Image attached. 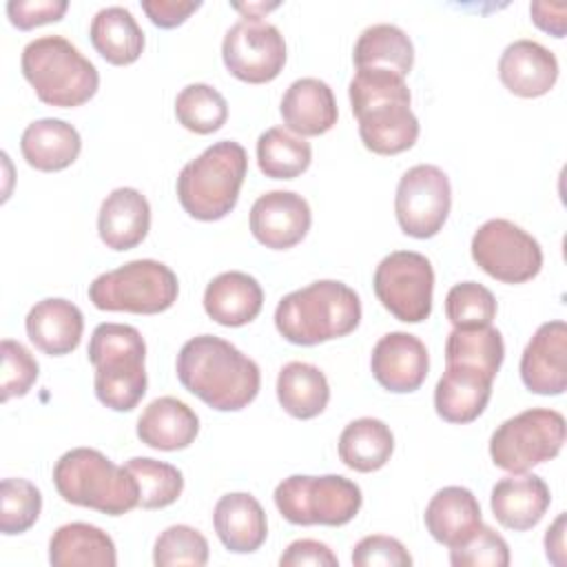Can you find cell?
Listing matches in <instances>:
<instances>
[{"label":"cell","instance_id":"6da1fadb","mask_svg":"<svg viewBox=\"0 0 567 567\" xmlns=\"http://www.w3.org/2000/svg\"><path fill=\"white\" fill-rule=\"evenodd\" d=\"M175 372L190 394L217 412L244 410L261 388L259 365L215 334L188 339L177 352Z\"/></svg>","mask_w":567,"mask_h":567},{"label":"cell","instance_id":"7a4b0ae2","mask_svg":"<svg viewBox=\"0 0 567 567\" xmlns=\"http://www.w3.org/2000/svg\"><path fill=\"white\" fill-rule=\"evenodd\" d=\"M363 146L377 155H399L419 140V120L410 109L405 78L383 69H359L348 86Z\"/></svg>","mask_w":567,"mask_h":567},{"label":"cell","instance_id":"3957f363","mask_svg":"<svg viewBox=\"0 0 567 567\" xmlns=\"http://www.w3.org/2000/svg\"><path fill=\"white\" fill-rule=\"evenodd\" d=\"M361 299L343 281L319 279L288 292L275 308L277 332L295 346H317L359 328Z\"/></svg>","mask_w":567,"mask_h":567},{"label":"cell","instance_id":"277c9868","mask_svg":"<svg viewBox=\"0 0 567 567\" xmlns=\"http://www.w3.org/2000/svg\"><path fill=\"white\" fill-rule=\"evenodd\" d=\"M53 485L66 503L106 516H122L140 507V487L128 467L115 465L93 447L64 452L53 465Z\"/></svg>","mask_w":567,"mask_h":567},{"label":"cell","instance_id":"5b68a950","mask_svg":"<svg viewBox=\"0 0 567 567\" xmlns=\"http://www.w3.org/2000/svg\"><path fill=\"white\" fill-rule=\"evenodd\" d=\"M89 361L95 368L93 388L102 405L113 412H131L146 394V343L137 328L126 323H100L89 341Z\"/></svg>","mask_w":567,"mask_h":567},{"label":"cell","instance_id":"8992f818","mask_svg":"<svg viewBox=\"0 0 567 567\" xmlns=\"http://www.w3.org/2000/svg\"><path fill=\"white\" fill-rule=\"evenodd\" d=\"M246 173V148L233 140L215 142L182 166L175 184L177 199L193 219L217 221L237 206Z\"/></svg>","mask_w":567,"mask_h":567},{"label":"cell","instance_id":"52a82bcc","mask_svg":"<svg viewBox=\"0 0 567 567\" xmlns=\"http://www.w3.org/2000/svg\"><path fill=\"white\" fill-rule=\"evenodd\" d=\"M20 66L38 100L49 106H82L100 86L95 64L62 35H42L31 40L22 49Z\"/></svg>","mask_w":567,"mask_h":567},{"label":"cell","instance_id":"ba28073f","mask_svg":"<svg viewBox=\"0 0 567 567\" xmlns=\"http://www.w3.org/2000/svg\"><path fill=\"white\" fill-rule=\"evenodd\" d=\"M177 295V275L157 259H133L89 284L91 303L109 312L157 315L168 310Z\"/></svg>","mask_w":567,"mask_h":567},{"label":"cell","instance_id":"9c48e42d","mask_svg":"<svg viewBox=\"0 0 567 567\" xmlns=\"http://www.w3.org/2000/svg\"><path fill=\"white\" fill-rule=\"evenodd\" d=\"M272 498L288 523L328 527L350 523L363 503L361 487L341 474H292L275 487Z\"/></svg>","mask_w":567,"mask_h":567},{"label":"cell","instance_id":"30bf717a","mask_svg":"<svg viewBox=\"0 0 567 567\" xmlns=\"http://www.w3.org/2000/svg\"><path fill=\"white\" fill-rule=\"evenodd\" d=\"M565 445V416L549 408H532L503 421L489 436V456L496 467L523 474L551 461Z\"/></svg>","mask_w":567,"mask_h":567},{"label":"cell","instance_id":"8fae6325","mask_svg":"<svg viewBox=\"0 0 567 567\" xmlns=\"http://www.w3.org/2000/svg\"><path fill=\"white\" fill-rule=\"evenodd\" d=\"M372 288L381 306L394 319L421 323L432 312L434 268L421 252L394 250L379 261Z\"/></svg>","mask_w":567,"mask_h":567},{"label":"cell","instance_id":"7c38bea8","mask_svg":"<svg viewBox=\"0 0 567 567\" xmlns=\"http://www.w3.org/2000/svg\"><path fill=\"white\" fill-rule=\"evenodd\" d=\"M474 264L503 284H525L543 268L540 244L509 219H487L470 244Z\"/></svg>","mask_w":567,"mask_h":567},{"label":"cell","instance_id":"4fadbf2b","mask_svg":"<svg viewBox=\"0 0 567 567\" xmlns=\"http://www.w3.org/2000/svg\"><path fill=\"white\" fill-rule=\"evenodd\" d=\"M452 208L450 177L434 164H416L408 168L394 195V213L399 228L414 239L439 235Z\"/></svg>","mask_w":567,"mask_h":567},{"label":"cell","instance_id":"5bb4252c","mask_svg":"<svg viewBox=\"0 0 567 567\" xmlns=\"http://www.w3.org/2000/svg\"><path fill=\"white\" fill-rule=\"evenodd\" d=\"M221 58L237 80L266 84L284 71L286 40L275 24L261 18H241L224 35Z\"/></svg>","mask_w":567,"mask_h":567},{"label":"cell","instance_id":"9a60e30c","mask_svg":"<svg viewBox=\"0 0 567 567\" xmlns=\"http://www.w3.org/2000/svg\"><path fill=\"white\" fill-rule=\"evenodd\" d=\"M310 224V206L295 190L264 193L250 208V233L270 250H288L297 246L308 235Z\"/></svg>","mask_w":567,"mask_h":567},{"label":"cell","instance_id":"2e32d148","mask_svg":"<svg viewBox=\"0 0 567 567\" xmlns=\"http://www.w3.org/2000/svg\"><path fill=\"white\" fill-rule=\"evenodd\" d=\"M370 370L388 392L408 394L423 385L430 370V354L419 337L401 330L388 332L372 348Z\"/></svg>","mask_w":567,"mask_h":567},{"label":"cell","instance_id":"e0dca14e","mask_svg":"<svg viewBox=\"0 0 567 567\" xmlns=\"http://www.w3.org/2000/svg\"><path fill=\"white\" fill-rule=\"evenodd\" d=\"M525 388L540 396H558L567 388V323L563 319L538 326L520 357Z\"/></svg>","mask_w":567,"mask_h":567},{"label":"cell","instance_id":"ac0fdd59","mask_svg":"<svg viewBox=\"0 0 567 567\" xmlns=\"http://www.w3.org/2000/svg\"><path fill=\"white\" fill-rule=\"evenodd\" d=\"M498 78L503 86L518 97H540L549 93L558 80V60L536 40H514L501 53Z\"/></svg>","mask_w":567,"mask_h":567},{"label":"cell","instance_id":"d6986e66","mask_svg":"<svg viewBox=\"0 0 567 567\" xmlns=\"http://www.w3.org/2000/svg\"><path fill=\"white\" fill-rule=\"evenodd\" d=\"M551 494L538 474H512L492 487L489 507L494 518L514 532H527L540 523L549 509Z\"/></svg>","mask_w":567,"mask_h":567},{"label":"cell","instance_id":"ffe728a7","mask_svg":"<svg viewBox=\"0 0 567 567\" xmlns=\"http://www.w3.org/2000/svg\"><path fill=\"white\" fill-rule=\"evenodd\" d=\"M494 379L476 368L445 363V372L434 388V410L447 423L476 421L492 396Z\"/></svg>","mask_w":567,"mask_h":567},{"label":"cell","instance_id":"44dd1931","mask_svg":"<svg viewBox=\"0 0 567 567\" xmlns=\"http://www.w3.org/2000/svg\"><path fill=\"white\" fill-rule=\"evenodd\" d=\"M151 228V204L131 186L111 190L97 213V233L106 248L131 250L142 244Z\"/></svg>","mask_w":567,"mask_h":567},{"label":"cell","instance_id":"7402d4cb","mask_svg":"<svg viewBox=\"0 0 567 567\" xmlns=\"http://www.w3.org/2000/svg\"><path fill=\"white\" fill-rule=\"evenodd\" d=\"M279 113L286 128L299 137L323 135L337 124L339 117L334 93L319 78L295 80L281 97Z\"/></svg>","mask_w":567,"mask_h":567},{"label":"cell","instance_id":"603a6c76","mask_svg":"<svg viewBox=\"0 0 567 567\" xmlns=\"http://www.w3.org/2000/svg\"><path fill=\"white\" fill-rule=\"evenodd\" d=\"M24 328L31 343L40 352L49 357H64L80 346L84 317L82 310L69 299L47 297L29 310Z\"/></svg>","mask_w":567,"mask_h":567},{"label":"cell","instance_id":"cb8c5ba5","mask_svg":"<svg viewBox=\"0 0 567 567\" xmlns=\"http://www.w3.org/2000/svg\"><path fill=\"white\" fill-rule=\"evenodd\" d=\"M423 520L430 536L450 549L467 543L483 525L476 496L461 485H447L439 489L430 498Z\"/></svg>","mask_w":567,"mask_h":567},{"label":"cell","instance_id":"d4e9b609","mask_svg":"<svg viewBox=\"0 0 567 567\" xmlns=\"http://www.w3.org/2000/svg\"><path fill=\"white\" fill-rule=\"evenodd\" d=\"M213 525L221 545L233 554H252L268 536L266 512L248 492L224 494L215 503Z\"/></svg>","mask_w":567,"mask_h":567},{"label":"cell","instance_id":"484cf974","mask_svg":"<svg viewBox=\"0 0 567 567\" xmlns=\"http://www.w3.org/2000/svg\"><path fill=\"white\" fill-rule=\"evenodd\" d=\"M264 306L259 281L241 270H228L210 279L204 290L206 315L226 328H239L257 319Z\"/></svg>","mask_w":567,"mask_h":567},{"label":"cell","instance_id":"4316f807","mask_svg":"<svg viewBox=\"0 0 567 567\" xmlns=\"http://www.w3.org/2000/svg\"><path fill=\"white\" fill-rule=\"evenodd\" d=\"M199 434V416L175 396L151 401L137 419V439L162 452L188 447Z\"/></svg>","mask_w":567,"mask_h":567},{"label":"cell","instance_id":"83f0119b","mask_svg":"<svg viewBox=\"0 0 567 567\" xmlns=\"http://www.w3.org/2000/svg\"><path fill=\"white\" fill-rule=\"evenodd\" d=\"M20 151L31 168L55 173L69 168L78 159L82 151V137L69 122L58 117H42L22 131Z\"/></svg>","mask_w":567,"mask_h":567},{"label":"cell","instance_id":"f1b7e54d","mask_svg":"<svg viewBox=\"0 0 567 567\" xmlns=\"http://www.w3.org/2000/svg\"><path fill=\"white\" fill-rule=\"evenodd\" d=\"M49 563L53 567H115L113 538L89 523H66L51 534Z\"/></svg>","mask_w":567,"mask_h":567},{"label":"cell","instance_id":"f546056e","mask_svg":"<svg viewBox=\"0 0 567 567\" xmlns=\"http://www.w3.org/2000/svg\"><path fill=\"white\" fill-rule=\"evenodd\" d=\"M93 49L115 66L133 64L144 51V31L126 7L100 9L89 27Z\"/></svg>","mask_w":567,"mask_h":567},{"label":"cell","instance_id":"4dcf8cb0","mask_svg":"<svg viewBox=\"0 0 567 567\" xmlns=\"http://www.w3.org/2000/svg\"><path fill=\"white\" fill-rule=\"evenodd\" d=\"M352 62L359 69H383L405 78L414 64V44L396 24H372L354 42Z\"/></svg>","mask_w":567,"mask_h":567},{"label":"cell","instance_id":"1f68e13d","mask_svg":"<svg viewBox=\"0 0 567 567\" xmlns=\"http://www.w3.org/2000/svg\"><path fill=\"white\" fill-rule=\"evenodd\" d=\"M277 399L284 412L308 421L326 410L330 401V385L317 365L290 361L277 374Z\"/></svg>","mask_w":567,"mask_h":567},{"label":"cell","instance_id":"d6a6232c","mask_svg":"<svg viewBox=\"0 0 567 567\" xmlns=\"http://www.w3.org/2000/svg\"><path fill=\"white\" fill-rule=\"evenodd\" d=\"M392 452L394 434L381 419H354L339 434V458L354 472L368 474L381 470L390 461Z\"/></svg>","mask_w":567,"mask_h":567},{"label":"cell","instance_id":"836d02e7","mask_svg":"<svg viewBox=\"0 0 567 567\" xmlns=\"http://www.w3.org/2000/svg\"><path fill=\"white\" fill-rule=\"evenodd\" d=\"M505 359L503 334L492 326L454 328L445 341V363L476 368L492 379Z\"/></svg>","mask_w":567,"mask_h":567},{"label":"cell","instance_id":"e575fe53","mask_svg":"<svg viewBox=\"0 0 567 567\" xmlns=\"http://www.w3.org/2000/svg\"><path fill=\"white\" fill-rule=\"evenodd\" d=\"M310 162V144L281 126L264 131L257 140V164L270 179H295L308 171Z\"/></svg>","mask_w":567,"mask_h":567},{"label":"cell","instance_id":"d590c367","mask_svg":"<svg viewBox=\"0 0 567 567\" xmlns=\"http://www.w3.org/2000/svg\"><path fill=\"white\" fill-rule=\"evenodd\" d=\"M175 117L186 131L208 135L226 124L228 102L215 86L195 82L177 93Z\"/></svg>","mask_w":567,"mask_h":567},{"label":"cell","instance_id":"8d00e7d4","mask_svg":"<svg viewBox=\"0 0 567 567\" xmlns=\"http://www.w3.org/2000/svg\"><path fill=\"white\" fill-rule=\"evenodd\" d=\"M126 467L137 481L140 507L162 509L182 496L184 476L175 465L148 456H133Z\"/></svg>","mask_w":567,"mask_h":567},{"label":"cell","instance_id":"74e56055","mask_svg":"<svg viewBox=\"0 0 567 567\" xmlns=\"http://www.w3.org/2000/svg\"><path fill=\"white\" fill-rule=\"evenodd\" d=\"M42 512V494L27 478H2L0 485V532L4 536L24 534Z\"/></svg>","mask_w":567,"mask_h":567},{"label":"cell","instance_id":"f35d334b","mask_svg":"<svg viewBox=\"0 0 567 567\" xmlns=\"http://www.w3.org/2000/svg\"><path fill=\"white\" fill-rule=\"evenodd\" d=\"M496 310L492 290L476 281H461L445 295V317L454 328L492 326Z\"/></svg>","mask_w":567,"mask_h":567},{"label":"cell","instance_id":"ab89813d","mask_svg":"<svg viewBox=\"0 0 567 567\" xmlns=\"http://www.w3.org/2000/svg\"><path fill=\"white\" fill-rule=\"evenodd\" d=\"M153 563L157 567H204L208 563V540L190 525H171L155 538Z\"/></svg>","mask_w":567,"mask_h":567},{"label":"cell","instance_id":"60d3db41","mask_svg":"<svg viewBox=\"0 0 567 567\" xmlns=\"http://www.w3.org/2000/svg\"><path fill=\"white\" fill-rule=\"evenodd\" d=\"M2 374H0V399L7 403L13 396H24L38 381L40 365L33 354L13 339H2Z\"/></svg>","mask_w":567,"mask_h":567},{"label":"cell","instance_id":"b9f144b4","mask_svg":"<svg viewBox=\"0 0 567 567\" xmlns=\"http://www.w3.org/2000/svg\"><path fill=\"white\" fill-rule=\"evenodd\" d=\"M450 563L454 567H507L509 547L498 532L481 525L467 543L450 549Z\"/></svg>","mask_w":567,"mask_h":567},{"label":"cell","instance_id":"7bdbcfd3","mask_svg":"<svg viewBox=\"0 0 567 567\" xmlns=\"http://www.w3.org/2000/svg\"><path fill=\"white\" fill-rule=\"evenodd\" d=\"M352 565L354 567H410L412 556L401 540L385 534H372L361 538L354 545Z\"/></svg>","mask_w":567,"mask_h":567},{"label":"cell","instance_id":"ee69618b","mask_svg":"<svg viewBox=\"0 0 567 567\" xmlns=\"http://www.w3.org/2000/svg\"><path fill=\"white\" fill-rule=\"evenodd\" d=\"M66 9H69L66 0H9L7 2L9 22L20 31L58 22L66 13Z\"/></svg>","mask_w":567,"mask_h":567},{"label":"cell","instance_id":"f6af8a7d","mask_svg":"<svg viewBox=\"0 0 567 567\" xmlns=\"http://www.w3.org/2000/svg\"><path fill=\"white\" fill-rule=\"evenodd\" d=\"M281 567H337L339 558L334 551L319 540L312 538H299L286 547V551L279 558Z\"/></svg>","mask_w":567,"mask_h":567},{"label":"cell","instance_id":"bcb514c9","mask_svg":"<svg viewBox=\"0 0 567 567\" xmlns=\"http://www.w3.org/2000/svg\"><path fill=\"white\" fill-rule=\"evenodd\" d=\"M202 2L193 0H142V11L159 29H175L195 13Z\"/></svg>","mask_w":567,"mask_h":567},{"label":"cell","instance_id":"7dc6e473","mask_svg":"<svg viewBox=\"0 0 567 567\" xmlns=\"http://www.w3.org/2000/svg\"><path fill=\"white\" fill-rule=\"evenodd\" d=\"M529 16H532V22L540 31H545L554 38H565V29H567V4L565 2H532Z\"/></svg>","mask_w":567,"mask_h":567},{"label":"cell","instance_id":"c3c4849f","mask_svg":"<svg viewBox=\"0 0 567 567\" xmlns=\"http://www.w3.org/2000/svg\"><path fill=\"white\" fill-rule=\"evenodd\" d=\"M545 554L549 563L565 565V512L558 514L545 534Z\"/></svg>","mask_w":567,"mask_h":567},{"label":"cell","instance_id":"681fc988","mask_svg":"<svg viewBox=\"0 0 567 567\" xmlns=\"http://www.w3.org/2000/svg\"><path fill=\"white\" fill-rule=\"evenodd\" d=\"M237 11L244 13V18H264V13H268L270 9H277L279 4H264V2H250V4H233Z\"/></svg>","mask_w":567,"mask_h":567}]
</instances>
